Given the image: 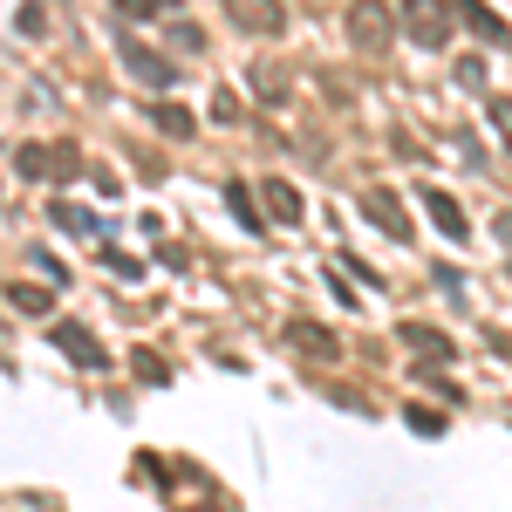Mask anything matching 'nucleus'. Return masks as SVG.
Returning a JSON list of instances; mask_svg holds the SVG:
<instances>
[{"label":"nucleus","mask_w":512,"mask_h":512,"mask_svg":"<svg viewBox=\"0 0 512 512\" xmlns=\"http://www.w3.org/2000/svg\"><path fill=\"white\" fill-rule=\"evenodd\" d=\"M451 21H458L451 0H403V35L417 41V48H444L451 41Z\"/></svg>","instance_id":"obj_1"},{"label":"nucleus","mask_w":512,"mask_h":512,"mask_svg":"<svg viewBox=\"0 0 512 512\" xmlns=\"http://www.w3.org/2000/svg\"><path fill=\"white\" fill-rule=\"evenodd\" d=\"M390 35H396V14L383 7V0H355V7H349V41H355V48L376 55V48H390Z\"/></svg>","instance_id":"obj_2"},{"label":"nucleus","mask_w":512,"mask_h":512,"mask_svg":"<svg viewBox=\"0 0 512 512\" xmlns=\"http://www.w3.org/2000/svg\"><path fill=\"white\" fill-rule=\"evenodd\" d=\"M226 14H233L239 35H260V41H274L287 28V7L280 0H226Z\"/></svg>","instance_id":"obj_3"},{"label":"nucleus","mask_w":512,"mask_h":512,"mask_svg":"<svg viewBox=\"0 0 512 512\" xmlns=\"http://www.w3.org/2000/svg\"><path fill=\"white\" fill-rule=\"evenodd\" d=\"M123 69H130L137 82H151V89H171V62H164V55H151L144 41H123Z\"/></svg>","instance_id":"obj_4"},{"label":"nucleus","mask_w":512,"mask_h":512,"mask_svg":"<svg viewBox=\"0 0 512 512\" xmlns=\"http://www.w3.org/2000/svg\"><path fill=\"white\" fill-rule=\"evenodd\" d=\"M451 7L465 14V28H472L478 41H492V48H506V41H512V28L499 21V14H492V7H485V0H451Z\"/></svg>","instance_id":"obj_5"},{"label":"nucleus","mask_w":512,"mask_h":512,"mask_svg":"<svg viewBox=\"0 0 512 512\" xmlns=\"http://www.w3.org/2000/svg\"><path fill=\"white\" fill-rule=\"evenodd\" d=\"M21 171H28V178H69V171H76V151H55V144H28V151H21Z\"/></svg>","instance_id":"obj_6"},{"label":"nucleus","mask_w":512,"mask_h":512,"mask_svg":"<svg viewBox=\"0 0 512 512\" xmlns=\"http://www.w3.org/2000/svg\"><path fill=\"white\" fill-rule=\"evenodd\" d=\"M369 219L383 226V233H396V239H410V212L396 205L390 192H369Z\"/></svg>","instance_id":"obj_7"},{"label":"nucleus","mask_w":512,"mask_h":512,"mask_svg":"<svg viewBox=\"0 0 512 512\" xmlns=\"http://www.w3.org/2000/svg\"><path fill=\"white\" fill-rule=\"evenodd\" d=\"M260 198H267V212H274L280 226H294V219H301V192H294V185L267 178V185H260Z\"/></svg>","instance_id":"obj_8"},{"label":"nucleus","mask_w":512,"mask_h":512,"mask_svg":"<svg viewBox=\"0 0 512 512\" xmlns=\"http://www.w3.org/2000/svg\"><path fill=\"white\" fill-rule=\"evenodd\" d=\"M55 342L76 355V362H89V369H103V362H110V355L96 349V335H89V328H55Z\"/></svg>","instance_id":"obj_9"},{"label":"nucleus","mask_w":512,"mask_h":512,"mask_svg":"<svg viewBox=\"0 0 512 512\" xmlns=\"http://www.w3.org/2000/svg\"><path fill=\"white\" fill-rule=\"evenodd\" d=\"M287 342H294V349H308V355H335V335L315 328V321H294V328H287Z\"/></svg>","instance_id":"obj_10"},{"label":"nucleus","mask_w":512,"mask_h":512,"mask_svg":"<svg viewBox=\"0 0 512 512\" xmlns=\"http://www.w3.org/2000/svg\"><path fill=\"white\" fill-rule=\"evenodd\" d=\"M424 205H431V219H437V233H451V239H465V212L451 205L444 192H424Z\"/></svg>","instance_id":"obj_11"},{"label":"nucleus","mask_w":512,"mask_h":512,"mask_svg":"<svg viewBox=\"0 0 512 512\" xmlns=\"http://www.w3.org/2000/svg\"><path fill=\"white\" fill-rule=\"evenodd\" d=\"M151 123L164 137H192V110H178V103H151Z\"/></svg>","instance_id":"obj_12"},{"label":"nucleus","mask_w":512,"mask_h":512,"mask_svg":"<svg viewBox=\"0 0 512 512\" xmlns=\"http://www.w3.org/2000/svg\"><path fill=\"white\" fill-rule=\"evenodd\" d=\"M403 342H410V349H424V355H451V335H437V328H424V321H410V328H403Z\"/></svg>","instance_id":"obj_13"},{"label":"nucleus","mask_w":512,"mask_h":512,"mask_svg":"<svg viewBox=\"0 0 512 512\" xmlns=\"http://www.w3.org/2000/svg\"><path fill=\"white\" fill-rule=\"evenodd\" d=\"M253 82H260V103H287V76H280L274 62H260V69H253Z\"/></svg>","instance_id":"obj_14"},{"label":"nucleus","mask_w":512,"mask_h":512,"mask_svg":"<svg viewBox=\"0 0 512 512\" xmlns=\"http://www.w3.org/2000/svg\"><path fill=\"white\" fill-rule=\"evenodd\" d=\"M233 212H239V226H246V233H260V212H253V192H246V185H233Z\"/></svg>","instance_id":"obj_15"},{"label":"nucleus","mask_w":512,"mask_h":512,"mask_svg":"<svg viewBox=\"0 0 512 512\" xmlns=\"http://www.w3.org/2000/svg\"><path fill=\"white\" fill-rule=\"evenodd\" d=\"M55 226H62V233H96V219L76 212V205H55Z\"/></svg>","instance_id":"obj_16"},{"label":"nucleus","mask_w":512,"mask_h":512,"mask_svg":"<svg viewBox=\"0 0 512 512\" xmlns=\"http://www.w3.org/2000/svg\"><path fill=\"white\" fill-rule=\"evenodd\" d=\"M14 308H21V315H41V308H48V294H41V287H14Z\"/></svg>","instance_id":"obj_17"},{"label":"nucleus","mask_w":512,"mask_h":512,"mask_svg":"<svg viewBox=\"0 0 512 512\" xmlns=\"http://www.w3.org/2000/svg\"><path fill=\"white\" fill-rule=\"evenodd\" d=\"M171 48H185V55H198V48H205V35H198L192 21H185V28H171Z\"/></svg>","instance_id":"obj_18"},{"label":"nucleus","mask_w":512,"mask_h":512,"mask_svg":"<svg viewBox=\"0 0 512 512\" xmlns=\"http://www.w3.org/2000/svg\"><path fill=\"white\" fill-rule=\"evenodd\" d=\"M458 82H465V89H478V82H485V62H478V55H465V62H458Z\"/></svg>","instance_id":"obj_19"},{"label":"nucleus","mask_w":512,"mask_h":512,"mask_svg":"<svg viewBox=\"0 0 512 512\" xmlns=\"http://www.w3.org/2000/svg\"><path fill=\"white\" fill-rule=\"evenodd\" d=\"M492 123H499V137L512 144V103H506V96H492Z\"/></svg>","instance_id":"obj_20"}]
</instances>
